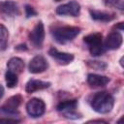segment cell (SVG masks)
<instances>
[{
	"instance_id": "2",
	"label": "cell",
	"mask_w": 124,
	"mask_h": 124,
	"mask_svg": "<svg viewBox=\"0 0 124 124\" xmlns=\"http://www.w3.org/2000/svg\"><path fill=\"white\" fill-rule=\"evenodd\" d=\"M79 33L80 28L77 26H60L51 32L53 39L59 44H66L73 41Z\"/></svg>"
},
{
	"instance_id": "14",
	"label": "cell",
	"mask_w": 124,
	"mask_h": 124,
	"mask_svg": "<svg viewBox=\"0 0 124 124\" xmlns=\"http://www.w3.org/2000/svg\"><path fill=\"white\" fill-rule=\"evenodd\" d=\"M7 68L9 71L18 75L24 70V62L19 57H12L7 63Z\"/></svg>"
},
{
	"instance_id": "22",
	"label": "cell",
	"mask_w": 124,
	"mask_h": 124,
	"mask_svg": "<svg viewBox=\"0 0 124 124\" xmlns=\"http://www.w3.org/2000/svg\"><path fill=\"white\" fill-rule=\"evenodd\" d=\"M19 120L17 119H11V118H0V123H17Z\"/></svg>"
},
{
	"instance_id": "8",
	"label": "cell",
	"mask_w": 124,
	"mask_h": 124,
	"mask_svg": "<svg viewBox=\"0 0 124 124\" xmlns=\"http://www.w3.org/2000/svg\"><path fill=\"white\" fill-rule=\"evenodd\" d=\"M22 102V97L20 95H15L9 98L6 103L0 108V111L6 114H15L17 112V108Z\"/></svg>"
},
{
	"instance_id": "16",
	"label": "cell",
	"mask_w": 124,
	"mask_h": 124,
	"mask_svg": "<svg viewBox=\"0 0 124 124\" xmlns=\"http://www.w3.org/2000/svg\"><path fill=\"white\" fill-rule=\"evenodd\" d=\"M91 18L96 21H102V22H108L114 18V16L103 11H97V10H90L89 11Z\"/></svg>"
},
{
	"instance_id": "20",
	"label": "cell",
	"mask_w": 124,
	"mask_h": 124,
	"mask_svg": "<svg viewBox=\"0 0 124 124\" xmlns=\"http://www.w3.org/2000/svg\"><path fill=\"white\" fill-rule=\"evenodd\" d=\"M104 3L108 7L118 8L119 10H123V2L122 0H104Z\"/></svg>"
},
{
	"instance_id": "13",
	"label": "cell",
	"mask_w": 124,
	"mask_h": 124,
	"mask_svg": "<svg viewBox=\"0 0 124 124\" xmlns=\"http://www.w3.org/2000/svg\"><path fill=\"white\" fill-rule=\"evenodd\" d=\"M51 85L50 82L48 81H44V80H39V79H30L26 85H25V91L29 94L34 93L39 90L46 89Z\"/></svg>"
},
{
	"instance_id": "15",
	"label": "cell",
	"mask_w": 124,
	"mask_h": 124,
	"mask_svg": "<svg viewBox=\"0 0 124 124\" xmlns=\"http://www.w3.org/2000/svg\"><path fill=\"white\" fill-rule=\"evenodd\" d=\"M77 108H78V101L76 99L62 101L56 107L57 110L60 111V112H62L63 114L68 113V112H71V111H74V110H76Z\"/></svg>"
},
{
	"instance_id": "12",
	"label": "cell",
	"mask_w": 124,
	"mask_h": 124,
	"mask_svg": "<svg viewBox=\"0 0 124 124\" xmlns=\"http://www.w3.org/2000/svg\"><path fill=\"white\" fill-rule=\"evenodd\" d=\"M109 81V78L106 76H101L97 74H88L87 76V83L90 85V87L93 88L106 86Z\"/></svg>"
},
{
	"instance_id": "10",
	"label": "cell",
	"mask_w": 124,
	"mask_h": 124,
	"mask_svg": "<svg viewBox=\"0 0 124 124\" xmlns=\"http://www.w3.org/2000/svg\"><path fill=\"white\" fill-rule=\"evenodd\" d=\"M48 54L54 58L55 61H57V63L61 64V65H67L70 64L73 60H74V55L72 53H68V52H62L57 50L55 47H51L48 50Z\"/></svg>"
},
{
	"instance_id": "21",
	"label": "cell",
	"mask_w": 124,
	"mask_h": 124,
	"mask_svg": "<svg viewBox=\"0 0 124 124\" xmlns=\"http://www.w3.org/2000/svg\"><path fill=\"white\" fill-rule=\"evenodd\" d=\"M25 16H26V17L35 16H37V12H36V10L32 6L25 5Z\"/></svg>"
},
{
	"instance_id": "25",
	"label": "cell",
	"mask_w": 124,
	"mask_h": 124,
	"mask_svg": "<svg viewBox=\"0 0 124 124\" xmlns=\"http://www.w3.org/2000/svg\"><path fill=\"white\" fill-rule=\"evenodd\" d=\"M89 122H101V123H107L105 120H102V119H97V120H90V121H88V123Z\"/></svg>"
},
{
	"instance_id": "1",
	"label": "cell",
	"mask_w": 124,
	"mask_h": 124,
	"mask_svg": "<svg viewBox=\"0 0 124 124\" xmlns=\"http://www.w3.org/2000/svg\"><path fill=\"white\" fill-rule=\"evenodd\" d=\"M114 106V98L106 91L96 93L91 99V107L98 113H108Z\"/></svg>"
},
{
	"instance_id": "6",
	"label": "cell",
	"mask_w": 124,
	"mask_h": 124,
	"mask_svg": "<svg viewBox=\"0 0 124 124\" xmlns=\"http://www.w3.org/2000/svg\"><path fill=\"white\" fill-rule=\"evenodd\" d=\"M56 14L60 16H78L80 14V5L77 1H70L56 8Z\"/></svg>"
},
{
	"instance_id": "9",
	"label": "cell",
	"mask_w": 124,
	"mask_h": 124,
	"mask_svg": "<svg viewBox=\"0 0 124 124\" xmlns=\"http://www.w3.org/2000/svg\"><path fill=\"white\" fill-rule=\"evenodd\" d=\"M122 42H123V38L121 33L118 31H112L107 36L105 41V46L106 48L112 49V50L117 49L121 46Z\"/></svg>"
},
{
	"instance_id": "5",
	"label": "cell",
	"mask_w": 124,
	"mask_h": 124,
	"mask_svg": "<svg viewBox=\"0 0 124 124\" xmlns=\"http://www.w3.org/2000/svg\"><path fill=\"white\" fill-rule=\"evenodd\" d=\"M31 44L37 47V48H41L44 43V39H45V27L42 21L37 22V24L34 26V28L31 30V32L29 33L28 36Z\"/></svg>"
},
{
	"instance_id": "3",
	"label": "cell",
	"mask_w": 124,
	"mask_h": 124,
	"mask_svg": "<svg viewBox=\"0 0 124 124\" xmlns=\"http://www.w3.org/2000/svg\"><path fill=\"white\" fill-rule=\"evenodd\" d=\"M84 43L88 46V49L92 56H100L106 52V46L103 43V35L101 33H91L83 38Z\"/></svg>"
},
{
	"instance_id": "11",
	"label": "cell",
	"mask_w": 124,
	"mask_h": 124,
	"mask_svg": "<svg viewBox=\"0 0 124 124\" xmlns=\"http://www.w3.org/2000/svg\"><path fill=\"white\" fill-rule=\"evenodd\" d=\"M0 13L8 16H16L20 14L17 3L14 1H0Z\"/></svg>"
},
{
	"instance_id": "24",
	"label": "cell",
	"mask_w": 124,
	"mask_h": 124,
	"mask_svg": "<svg viewBox=\"0 0 124 124\" xmlns=\"http://www.w3.org/2000/svg\"><path fill=\"white\" fill-rule=\"evenodd\" d=\"M3 95H4V88H3V86L0 84V99L3 97Z\"/></svg>"
},
{
	"instance_id": "19",
	"label": "cell",
	"mask_w": 124,
	"mask_h": 124,
	"mask_svg": "<svg viewBox=\"0 0 124 124\" xmlns=\"http://www.w3.org/2000/svg\"><path fill=\"white\" fill-rule=\"evenodd\" d=\"M87 65L90 68H93L97 71H105L108 67L107 63L103 61H87Z\"/></svg>"
},
{
	"instance_id": "27",
	"label": "cell",
	"mask_w": 124,
	"mask_h": 124,
	"mask_svg": "<svg viewBox=\"0 0 124 124\" xmlns=\"http://www.w3.org/2000/svg\"><path fill=\"white\" fill-rule=\"evenodd\" d=\"M54 1H56V2H59V1H62V0H54Z\"/></svg>"
},
{
	"instance_id": "17",
	"label": "cell",
	"mask_w": 124,
	"mask_h": 124,
	"mask_svg": "<svg viewBox=\"0 0 124 124\" xmlns=\"http://www.w3.org/2000/svg\"><path fill=\"white\" fill-rule=\"evenodd\" d=\"M8 39H9L8 29L4 25L0 24V51H3L7 48Z\"/></svg>"
},
{
	"instance_id": "26",
	"label": "cell",
	"mask_w": 124,
	"mask_h": 124,
	"mask_svg": "<svg viewBox=\"0 0 124 124\" xmlns=\"http://www.w3.org/2000/svg\"><path fill=\"white\" fill-rule=\"evenodd\" d=\"M122 60H123V57H121V59H120V64H121V66L123 67V62H122Z\"/></svg>"
},
{
	"instance_id": "4",
	"label": "cell",
	"mask_w": 124,
	"mask_h": 124,
	"mask_svg": "<svg viewBox=\"0 0 124 124\" xmlns=\"http://www.w3.org/2000/svg\"><path fill=\"white\" fill-rule=\"evenodd\" d=\"M46 104L42 99L32 98L26 104V111L31 117H40L45 113Z\"/></svg>"
},
{
	"instance_id": "23",
	"label": "cell",
	"mask_w": 124,
	"mask_h": 124,
	"mask_svg": "<svg viewBox=\"0 0 124 124\" xmlns=\"http://www.w3.org/2000/svg\"><path fill=\"white\" fill-rule=\"evenodd\" d=\"M114 27H115L116 29H119L120 31H122V30H123V22H119L118 25H115Z\"/></svg>"
},
{
	"instance_id": "18",
	"label": "cell",
	"mask_w": 124,
	"mask_h": 124,
	"mask_svg": "<svg viewBox=\"0 0 124 124\" xmlns=\"http://www.w3.org/2000/svg\"><path fill=\"white\" fill-rule=\"evenodd\" d=\"M5 80H6V84L9 88H13L15 86H16L17 82H18V78L17 75L7 70L6 74H5Z\"/></svg>"
},
{
	"instance_id": "7",
	"label": "cell",
	"mask_w": 124,
	"mask_h": 124,
	"mask_svg": "<svg viewBox=\"0 0 124 124\" xmlns=\"http://www.w3.org/2000/svg\"><path fill=\"white\" fill-rule=\"evenodd\" d=\"M48 68V63L46 59L43 55H36L34 56L28 65L29 72L32 74H40L45 72Z\"/></svg>"
}]
</instances>
